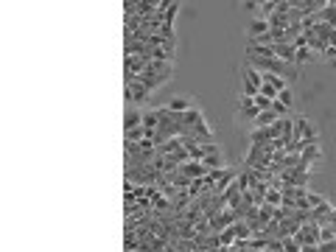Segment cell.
<instances>
[{
	"label": "cell",
	"instance_id": "obj_1",
	"mask_svg": "<svg viewBox=\"0 0 336 252\" xmlns=\"http://www.w3.org/2000/svg\"><path fill=\"white\" fill-rule=\"evenodd\" d=\"M294 140H303L306 146H314V143H319V135H317V129H314L311 123H308L303 115H297L294 118Z\"/></svg>",
	"mask_w": 336,
	"mask_h": 252
},
{
	"label": "cell",
	"instance_id": "obj_2",
	"mask_svg": "<svg viewBox=\"0 0 336 252\" xmlns=\"http://www.w3.org/2000/svg\"><path fill=\"white\" fill-rule=\"evenodd\" d=\"M123 87H126L123 96H126V101H129V104H146V101H151V96H154V93L146 90L143 84H138V81L123 84Z\"/></svg>",
	"mask_w": 336,
	"mask_h": 252
},
{
	"label": "cell",
	"instance_id": "obj_3",
	"mask_svg": "<svg viewBox=\"0 0 336 252\" xmlns=\"http://www.w3.org/2000/svg\"><path fill=\"white\" fill-rule=\"evenodd\" d=\"M294 238L300 241V246H308V244H319V224H314V222H306V224H300V233L294 235Z\"/></svg>",
	"mask_w": 336,
	"mask_h": 252
},
{
	"label": "cell",
	"instance_id": "obj_4",
	"mask_svg": "<svg viewBox=\"0 0 336 252\" xmlns=\"http://www.w3.org/2000/svg\"><path fill=\"white\" fill-rule=\"evenodd\" d=\"M264 34H269V20H264V17H255L249 25H246V42H255V39H261Z\"/></svg>",
	"mask_w": 336,
	"mask_h": 252
},
{
	"label": "cell",
	"instance_id": "obj_5",
	"mask_svg": "<svg viewBox=\"0 0 336 252\" xmlns=\"http://www.w3.org/2000/svg\"><path fill=\"white\" fill-rule=\"evenodd\" d=\"M180 171L188 177V180H199V177H207V174H210L207 168H204V162H193V160L182 162V165H180Z\"/></svg>",
	"mask_w": 336,
	"mask_h": 252
},
{
	"label": "cell",
	"instance_id": "obj_6",
	"mask_svg": "<svg viewBox=\"0 0 336 252\" xmlns=\"http://www.w3.org/2000/svg\"><path fill=\"white\" fill-rule=\"evenodd\" d=\"M143 126V112H140L138 107H129L126 109V115H123V132H129V129H140Z\"/></svg>",
	"mask_w": 336,
	"mask_h": 252
},
{
	"label": "cell",
	"instance_id": "obj_7",
	"mask_svg": "<svg viewBox=\"0 0 336 252\" xmlns=\"http://www.w3.org/2000/svg\"><path fill=\"white\" fill-rule=\"evenodd\" d=\"M300 233V222H294V219H283L277 224V235L275 238H288V235H297Z\"/></svg>",
	"mask_w": 336,
	"mask_h": 252
},
{
	"label": "cell",
	"instance_id": "obj_8",
	"mask_svg": "<svg viewBox=\"0 0 336 252\" xmlns=\"http://www.w3.org/2000/svg\"><path fill=\"white\" fill-rule=\"evenodd\" d=\"M275 120H277V115L272 112V109H266V112H261L258 118L252 120V129H269V126L275 123Z\"/></svg>",
	"mask_w": 336,
	"mask_h": 252
},
{
	"label": "cell",
	"instance_id": "obj_9",
	"mask_svg": "<svg viewBox=\"0 0 336 252\" xmlns=\"http://www.w3.org/2000/svg\"><path fill=\"white\" fill-rule=\"evenodd\" d=\"M238 196H241V185H238V177H235V180H233V182H230V185H227V191L222 193V199H224V204H227V207H230V204H233V202H235V199H238Z\"/></svg>",
	"mask_w": 336,
	"mask_h": 252
},
{
	"label": "cell",
	"instance_id": "obj_10",
	"mask_svg": "<svg viewBox=\"0 0 336 252\" xmlns=\"http://www.w3.org/2000/svg\"><path fill=\"white\" fill-rule=\"evenodd\" d=\"M191 107H193V104L188 101L185 96H174L171 101H168V109H171V112H180V115H182V112H188Z\"/></svg>",
	"mask_w": 336,
	"mask_h": 252
},
{
	"label": "cell",
	"instance_id": "obj_11",
	"mask_svg": "<svg viewBox=\"0 0 336 252\" xmlns=\"http://www.w3.org/2000/svg\"><path fill=\"white\" fill-rule=\"evenodd\" d=\"M322 157V149H319V143H314V146H308V149H303V154H300V162H306V165H311L314 160H319Z\"/></svg>",
	"mask_w": 336,
	"mask_h": 252
},
{
	"label": "cell",
	"instance_id": "obj_12",
	"mask_svg": "<svg viewBox=\"0 0 336 252\" xmlns=\"http://www.w3.org/2000/svg\"><path fill=\"white\" fill-rule=\"evenodd\" d=\"M261 76H264V84L275 87L277 93H280V90H286V87H288V84H286V78H283V76H277V73H261Z\"/></svg>",
	"mask_w": 336,
	"mask_h": 252
},
{
	"label": "cell",
	"instance_id": "obj_13",
	"mask_svg": "<svg viewBox=\"0 0 336 252\" xmlns=\"http://www.w3.org/2000/svg\"><path fill=\"white\" fill-rule=\"evenodd\" d=\"M191 202H193L191 193H188V191H180L174 199H171V207H174V210H188V207H191Z\"/></svg>",
	"mask_w": 336,
	"mask_h": 252
},
{
	"label": "cell",
	"instance_id": "obj_14",
	"mask_svg": "<svg viewBox=\"0 0 336 252\" xmlns=\"http://www.w3.org/2000/svg\"><path fill=\"white\" fill-rule=\"evenodd\" d=\"M252 146H266L272 140V135H269V129H252Z\"/></svg>",
	"mask_w": 336,
	"mask_h": 252
},
{
	"label": "cell",
	"instance_id": "obj_15",
	"mask_svg": "<svg viewBox=\"0 0 336 252\" xmlns=\"http://www.w3.org/2000/svg\"><path fill=\"white\" fill-rule=\"evenodd\" d=\"M160 126V112L154 109H149V112H143V129H157Z\"/></svg>",
	"mask_w": 336,
	"mask_h": 252
},
{
	"label": "cell",
	"instance_id": "obj_16",
	"mask_svg": "<svg viewBox=\"0 0 336 252\" xmlns=\"http://www.w3.org/2000/svg\"><path fill=\"white\" fill-rule=\"evenodd\" d=\"M204 168L207 171H213V168H227V162H224V157L222 154H210V157H204Z\"/></svg>",
	"mask_w": 336,
	"mask_h": 252
},
{
	"label": "cell",
	"instance_id": "obj_17",
	"mask_svg": "<svg viewBox=\"0 0 336 252\" xmlns=\"http://www.w3.org/2000/svg\"><path fill=\"white\" fill-rule=\"evenodd\" d=\"M177 14H180V3H168V9H165V28H174V20H177Z\"/></svg>",
	"mask_w": 336,
	"mask_h": 252
},
{
	"label": "cell",
	"instance_id": "obj_18",
	"mask_svg": "<svg viewBox=\"0 0 336 252\" xmlns=\"http://www.w3.org/2000/svg\"><path fill=\"white\" fill-rule=\"evenodd\" d=\"M199 118H202V109H196V107H191V109H188V112H182V123H185L188 129H191V126L196 123Z\"/></svg>",
	"mask_w": 336,
	"mask_h": 252
},
{
	"label": "cell",
	"instance_id": "obj_19",
	"mask_svg": "<svg viewBox=\"0 0 336 252\" xmlns=\"http://www.w3.org/2000/svg\"><path fill=\"white\" fill-rule=\"evenodd\" d=\"M311 59H317V54L306 45V48H297V62L294 65H303V62H311Z\"/></svg>",
	"mask_w": 336,
	"mask_h": 252
},
{
	"label": "cell",
	"instance_id": "obj_20",
	"mask_svg": "<svg viewBox=\"0 0 336 252\" xmlns=\"http://www.w3.org/2000/svg\"><path fill=\"white\" fill-rule=\"evenodd\" d=\"M266 204H269V207H280V204H283V193L275 191V188H269V193H266Z\"/></svg>",
	"mask_w": 336,
	"mask_h": 252
},
{
	"label": "cell",
	"instance_id": "obj_21",
	"mask_svg": "<svg viewBox=\"0 0 336 252\" xmlns=\"http://www.w3.org/2000/svg\"><path fill=\"white\" fill-rule=\"evenodd\" d=\"M219 238H222V246H224V249H227V246H233V244H235V230H233V224H230L224 233H219Z\"/></svg>",
	"mask_w": 336,
	"mask_h": 252
},
{
	"label": "cell",
	"instance_id": "obj_22",
	"mask_svg": "<svg viewBox=\"0 0 336 252\" xmlns=\"http://www.w3.org/2000/svg\"><path fill=\"white\" fill-rule=\"evenodd\" d=\"M283 241V252H300L303 246H300V241L294 238V235H288V238H280Z\"/></svg>",
	"mask_w": 336,
	"mask_h": 252
},
{
	"label": "cell",
	"instance_id": "obj_23",
	"mask_svg": "<svg viewBox=\"0 0 336 252\" xmlns=\"http://www.w3.org/2000/svg\"><path fill=\"white\" fill-rule=\"evenodd\" d=\"M277 101H280V104H286V107L291 109V101H294V93H291V87H286V90H280V93H277Z\"/></svg>",
	"mask_w": 336,
	"mask_h": 252
},
{
	"label": "cell",
	"instance_id": "obj_24",
	"mask_svg": "<svg viewBox=\"0 0 336 252\" xmlns=\"http://www.w3.org/2000/svg\"><path fill=\"white\" fill-rule=\"evenodd\" d=\"M199 151H202V160H204V157H210V154H222V149H219L216 143H202V146H199Z\"/></svg>",
	"mask_w": 336,
	"mask_h": 252
},
{
	"label": "cell",
	"instance_id": "obj_25",
	"mask_svg": "<svg viewBox=\"0 0 336 252\" xmlns=\"http://www.w3.org/2000/svg\"><path fill=\"white\" fill-rule=\"evenodd\" d=\"M275 14H291V0H275Z\"/></svg>",
	"mask_w": 336,
	"mask_h": 252
},
{
	"label": "cell",
	"instance_id": "obj_26",
	"mask_svg": "<svg viewBox=\"0 0 336 252\" xmlns=\"http://www.w3.org/2000/svg\"><path fill=\"white\" fill-rule=\"evenodd\" d=\"M258 96H264V98H269V101H277V90H275V87H269V84H261V90H258Z\"/></svg>",
	"mask_w": 336,
	"mask_h": 252
},
{
	"label": "cell",
	"instance_id": "obj_27",
	"mask_svg": "<svg viewBox=\"0 0 336 252\" xmlns=\"http://www.w3.org/2000/svg\"><path fill=\"white\" fill-rule=\"evenodd\" d=\"M272 112H275L277 118H288V107L280 104V101H272Z\"/></svg>",
	"mask_w": 336,
	"mask_h": 252
},
{
	"label": "cell",
	"instance_id": "obj_28",
	"mask_svg": "<svg viewBox=\"0 0 336 252\" xmlns=\"http://www.w3.org/2000/svg\"><path fill=\"white\" fill-rule=\"evenodd\" d=\"M255 107H258L261 112H266V109H272V101H269V98H264V96H255Z\"/></svg>",
	"mask_w": 336,
	"mask_h": 252
},
{
	"label": "cell",
	"instance_id": "obj_29",
	"mask_svg": "<svg viewBox=\"0 0 336 252\" xmlns=\"http://www.w3.org/2000/svg\"><path fill=\"white\" fill-rule=\"evenodd\" d=\"M319 252H336V238L333 241H319Z\"/></svg>",
	"mask_w": 336,
	"mask_h": 252
},
{
	"label": "cell",
	"instance_id": "obj_30",
	"mask_svg": "<svg viewBox=\"0 0 336 252\" xmlns=\"http://www.w3.org/2000/svg\"><path fill=\"white\" fill-rule=\"evenodd\" d=\"M244 9H246V12H255V9H261V3H255V0H246Z\"/></svg>",
	"mask_w": 336,
	"mask_h": 252
},
{
	"label": "cell",
	"instance_id": "obj_31",
	"mask_svg": "<svg viewBox=\"0 0 336 252\" xmlns=\"http://www.w3.org/2000/svg\"><path fill=\"white\" fill-rule=\"evenodd\" d=\"M300 252H319V244H308V246H303Z\"/></svg>",
	"mask_w": 336,
	"mask_h": 252
},
{
	"label": "cell",
	"instance_id": "obj_32",
	"mask_svg": "<svg viewBox=\"0 0 336 252\" xmlns=\"http://www.w3.org/2000/svg\"><path fill=\"white\" fill-rule=\"evenodd\" d=\"M224 252H241V249H235V246H227V249H224Z\"/></svg>",
	"mask_w": 336,
	"mask_h": 252
}]
</instances>
